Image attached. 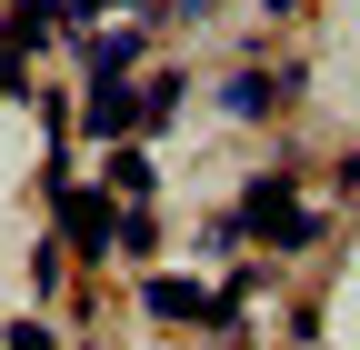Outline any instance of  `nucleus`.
<instances>
[{
	"label": "nucleus",
	"mask_w": 360,
	"mask_h": 350,
	"mask_svg": "<svg viewBox=\"0 0 360 350\" xmlns=\"http://www.w3.org/2000/svg\"><path fill=\"white\" fill-rule=\"evenodd\" d=\"M141 40H150V20H120V30H101V40H80V70H90V91H120V80L141 70Z\"/></svg>",
	"instance_id": "7ed1b4c3"
},
{
	"label": "nucleus",
	"mask_w": 360,
	"mask_h": 350,
	"mask_svg": "<svg viewBox=\"0 0 360 350\" xmlns=\"http://www.w3.org/2000/svg\"><path fill=\"white\" fill-rule=\"evenodd\" d=\"M110 190H120L130 210H150V160H141V150H120V160H110Z\"/></svg>",
	"instance_id": "0eeeda50"
},
{
	"label": "nucleus",
	"mask_w": 360,
	"mask_h": 350,
	"mask_svg": "<svg viewBox=\"0 0 360 350\" xmlns=\"http://www.w3.org/2000/svg\"><path fill=\"white\" fill-rule=\"evenodd\" d=\"M0 91H20V51H11V40H0Z\"/></svg>",
	"instance_id": "f8f14e48"
},
{
	"label": "nucleus",
	"mask_w": 360,
	"mask_h": 350,
	"mask_svg": "<svg viewBox=\"0 0 360 350\" xmlns=\"http://www.w3.org/2000/svg\"><path fill=\"white\" fill-rule=\"evenodd\" d=\"M220 110H231V120H260V110H270V80H260V70H240L231 91H220Z\"/></svg>",
	"instance_id": "6e6552de"
},
{
	"label": "nucleus",
	"mask_w": 360,
	"mask_h": 350,
	"mask_svg": "<svg viewBox=\"0 0 360 350\" xmlns=\"http://www.w3.org/2000/svg\"><path fill=\"white\" fill-rule=\"evenodd\" d=\"M51 30H70V0H20V11H11V30H0V40H11V51L30 60L40 40H51Z\"/></svg>",
	"instance_id": "20e7f679"
},
{
	"label": "nucleus",
	"mask_w": 360,
	"mask_h": 350,
	"mask_svg": "<svg viewBox=\"0 0 360 350\" xmlns=\"http://www.w3.org/2000/svg\"><path fill=\"white\" fill-rule=\"evenodd\" d=\"M240 240H250V221H240V210H220V221L200 231V250H210V260H220V250H240Z\"/></svg>",
	"instance_id": "1a4fd4ad"
},
{
	"label": "nucleus",
	"mask_w": 360,
	"mask_h": 350,
	"mask_svg": "<svg viewBox=\"0 0 360 350\" xmlns=\"http://www.w3.org/2000/svg\"><path fill=\"white\" fill-rule=\"evenodd\" d=\"M130 120H141V101H130V91H90V110H80V130H90V141H120Z\"/></svg>",
	"instance_id": "423d86ee"
},
{
	"label": "nucleus",
	"mask_w": 360,
	"mask_h": 350,
	"mask_svg": "<svg viewBox=\"0 0 360 350\" xmlns=\"http://www.w3.org/2000/svg\"><path fill=\"white\" fill-rule=\"evenodd\" d=\"M260 11H300V0H260Z\"/></svg>",
	"instance_id": "ddd939ff"
},
{
	"label": "nucleus",
	"mask_w": 360,
	"mask_h": 350,
	"mask_svg": "<svg viewBox=\"0 0 360 350\" xmlns=\"http://www.w3.org/2000/svg\"><path fill=\"white\" fill-rule=\"evenodd\" d=\"M141 311H150V320H210L220 300H210V290H191V280H141Z\"/></svg>",
	"instance_id": "39448f33"
},
{
	"label": "nucleus",
	"mask_w": 360,
	"mask_h": 350,
	"mask_svg": "<svg viewBox=\"0 0 360 350\" xmlns=\"http://www.w3.org/2000/svg\"><path fill=\"white\" fill-rule=\"evenodd\" d=\"M240 221H250L270 250H310V240H321V221L300 210V190H290V181H250V190H240Z\"/></svg>",
	"instance_id": "f257e3e1"
},
{
	"label": "nucleus",
	"mask_w": 360,
	"mask_h": 350,
	"mask_svg": "<svg viewBox=\"0 0 360 350\" xmlns=\"http://www.w3.org/2000/svg\"><path fill=\"white\" fill-rule=\"evenodd\" d=\"M90 11H141L150 20V0H70V30H90Z\"/></svg>",
	"instance_id": "9d476101"
},
{
	"label": "nucleus",
	"mask_w": 360,
	"mask_h": 350,
	"mask_svg": "<svg viewBox=\"0 0 360 350\" xmlns=\"http://www.w3.org/2000/svg\"><path fill=\"white\" fill-rule=\"evenodd\" d=\"M60 190V231H70V250H90L101 260L110 240H120V210H110V190H70V181H51Z\"/></svg>",
	"instance_id": "f03ea898"
},
{
	"label": "nucleus",
	"mask_w": 360,
	"mask_h": 350,
	"mask_svg": "<svg viewBox=\"0 0 360 350\" xmlns=\"http://www.w3.org/2000/svg\"><path fill=\"white\" fill-rule=\"evenodd\" d=\"M11 350H51V330H40V320H20V330H11Z\"/></svg>",
	"instance_id": "9b49d317"
}]
</instances>
